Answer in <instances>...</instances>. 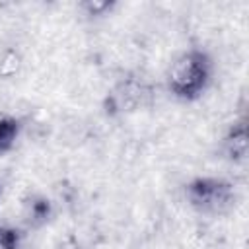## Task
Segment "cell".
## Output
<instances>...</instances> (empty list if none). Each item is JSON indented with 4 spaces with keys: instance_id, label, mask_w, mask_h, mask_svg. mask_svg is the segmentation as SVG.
Wrapping results in <instances>:
<instances>
[{
    "instance_id": "6da1fadb",
    "label": "cell",
    "mask_w": 249,
    "mask_h": 249,
    "mask_svg": "<svg viewBox=\"0 0 249 249\" xmlns=\"http://www.w3.org/2000/svg\"><path fill=\"white\" fill-rule=\"evenodd\" d=\"M212 78V58L202 49H187L179 53L165 74L167 89L183 99V101H195L202 95V91L208 88Z\"/></svg>"
},
{
    "instance_id": "7a4b0ae2",
    "label": "cell",
    "mask_w": 249,
    "mask_h": 249,
    "mask_svg": "<svg viewBox=\"0 0 249 249\" xmlns=\"http://www.w3.org/2000/svg\"><path fill=\"white\" fill-rule=\"evenodd\" d=\"M187 202L204 214H224L235 200V191L230 181L220 177H196L185 187Z\"/></svg>"
},
{
    "instance_id": "3957f363",
    "label": "cell",
    "mask_w": 249,
    "mask_h": 249,
    "mask_svg": "<svg viewBox=\"0 0 249 249\" xmlns=\"http://www.w3.org/2000/svg\"><path fill=\"white\" fill-rule=\"evenodd\" d=\"M154 97V88L150 82H146L144 78H138L134 74H128L124 78H121L113 89L107 93L103 107L105 113L115 117V115H123V113H130L136 111L144 105H148Z\"/></svg>"
},
{
    "instance_id": "277c9868",
    "label": "cell",
    "mask_w": 249,
    "mask_h": 249,
    "mask_svg": "<svg viewBox=\"0 0 249 249\" xmlns=\"http://www.w3.org/2000/svg\"><path fill=\"white\" fill-rule=\"evenodd\" d=\"M222 152L226 154L228 160L239 163L247 160L249 154V130L245 121H239L235 124H231L222 140Z\"/></svg>"
},
{
    "instance_id": "5b68a950",
    "label": "cell",
    "mask_w": 249,
    "mask_h": 249,
    "mask_svg": "<svg viewBox=\"0 0 249 249\" xmlns=\"http://www.w3.org/2000/svg\"><path fill=\"white\" fill-rule=\"evenodd\" d=\"M51 212H53L51 202L41 195H33L23 202V222L33 228L45 224L51 218Z\"/></svg>"
},
{
    "instance_id": "8992f818",
    "label": "cell",
    "mask_w": 249,
    "mask_h": 249,
    "mask_svg": "<svg viewBox=\"0 0 249 249\" xmlns=\"http://www.w3.org/2000/svg\"><path fill=\"white\" fill-rule=\"evenodd\" d=\"M21 130V123L6 113H0V154H6L14 148Z\"/></svg>"
},
{
    "instance_id": "52a82bcc",
    "label": "cell",
    "mask_w": 249,
    "mask_h": 249,
    "mask_svg": "<svg viewBox=\"0 0 249 249\" xmlns=\"http://www.w3.org/2000/svg\"><path fill=\"white\" fill-rule=\"evenodd\" d=\"M21 68V54L16 49H6L0 54V78H14Z\"/></svg>"
},
{
    "instance_id": "ba28073f",
    "label": "cell",
    "mask_w": 249,
    "mask_h": 249,
    "mask_svg": "<svg viewBox=\"0 0 249 249\" xmlns=\"http://www.w3.org/2000/svg\"><path fill=\"white\" fill-rule=\"evenodd\" d=\"M80 8L86 12V16L99 18V16H105L107 12H111L115 8V2L113 0H86L80 4Z\"/></svg>"
},
{
    "instance_id": "9c48e42d",
    "label": "cell",
    "mask_w": 249,
    "mask_h": 249,
    "mask_svg": "<svg viewBox=\"0 0 249 249\" xmlns=\"http://www.w3.org/2000/svg\"><path fill=\"white\" fill-rule=\"evenodd\" d=\"M21 233L12 226H0V249H19Z\"/></svg>"
},
{
    "instance_id": "30bf717a",
    "label": "cell",
    "mask_w": 249,
    "mask_h": 249,
    "mask_svg": "<svg viewBox=\"0 0 249 249\" xmlns=\"http://www.w3.org/2000/svg\"><path fill=\"white\" fill-rule=\"evenodd\" d=\"M0 196H2V187H0Z\"/></svg>"
}]
</instances>
